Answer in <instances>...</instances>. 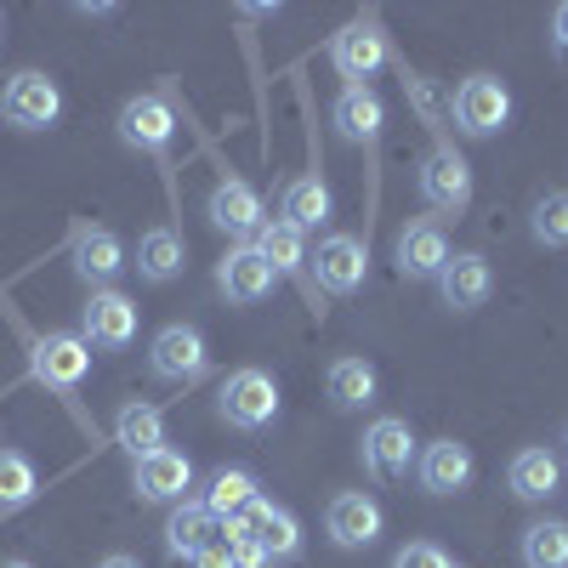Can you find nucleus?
Segmentation results:
<instances>
[{
	"label": "nucleus",
	"mask_w": 568,
	"mask_h": 568,
	"mask_svg": "<svg viewBox=\"0 0 568 568\" xmlns=\"http://www.w3.org/2000/svg\"><path fill=\"white\" fill-rule=\"evenodd\" d=\"M420 200L438 222L444 216H466L471 211V165L460 160V149L438 131V149L420 160Z\"/></svg>",
	"instance_id": "f257e3e1"
},
{
	"label": "nucleus",
	"mask_w": 568,
	"mask_h": 568,
	"mask_svg": "<svg viewBox=\"0 0 568 568\" xmlns=\"http://www.w3.org/2000/svg\"><path fill=\"white\" fill-rule=\"evenodd\" d=\"M216 409H222L227 426H240V433H262V426L278 420V382L267 369H256V364L233 369L222 382V393H216Z\"/></svg>",
	"instance_id": "f03ea898"
},
{
	"label": "nucleus",
	"mask_w": 568,
	"mask_h": 568,
	"mask_svg": "<svg viewBox=\"0 0 568 568\" xmlns=\"http://www.w3.org/2000/svg\"><path fill=\"white\" fill-rule=\"evenodd\" d=\"M63 114V91L52 74H40V69H18L7 85H0V120H7L12 131H45V125H58Z\"/></svg>",
	"instance_id": "7ed1b4c3"
},
{
	"label": "nucleus",
	"mask_w": 568,
	"mask_h": 568,
	"mask_svg": "<svg viewBox=\"0 0 568 568\" xmlns=\"http://www.w3.org/2000/svg\"><path fill=\"white\" fill-rule=\"evenodd\" d=\"M171 136H176V114L160 91H142V98H131L120 109V142L136 154H149L165 176H171Z\"/></svg>",
	"instance_id": "20e7f679"
},
{
	"label": "nucleus",
	"mask_w": 568,
	"mask_h": 568,
	"mask_svg": "<svg viewBox=\"0 0 568 568\" xmlns=\"http://www.w3.org/2000/svg\"><path fill=\"white\" fill-rule=\"evenodd\" d=\"M149 369L171 387H194L211 375V347L194 324H165L160 336L149 342Z\"/></svg>",
	"instance_id": "39448f33"
},
{
	"label": "nucleus",
	"mask_w": 568,
	"mask_h": 568,
	"mask_svg": "<svg viewBox=\"0 0 568 568\" xmlns=\"http://www.w3.org/2000/svg\"><path fill=\"white\" fill-rule=\"evenodd\" d=\"M222 535L227 540H256L262 551H267V562H284V557H296L302 551V524L284 506H273V500H251L240 517H227L222 524Z\"/></svg>",
	"instance_id": "423d86ee"
},
{
	"label": "nucleus",
	"mask_w": 568,
	"mask_h": 568,
	"mask_svg": "<svg viewBox=\"0 0 568 568\" xmlns=\"http://www.w3.org/2000/svg\"><path fill=\"white\" fill-rule=\"evenodd\" d=\"M85 369H91V347H85V336H74V329H52V336L29 342V375L40 387L74 393L85 382Z\"/></svg>",
	"instance_id": "0eeeda50"
},
{
	"label": "nucleus",
	"mask_w": 568,
	"mask_h": 568,
	"mask_svg": "<svg viewBox=\"0 0 568 568\" xmlns=\"http://www.w3.org/2000/svg\"><path fill=\"white\" fill-rule=\"evenodd\" d=\"M449 114H455V125H460L466 136H495V131H506V120H511V91H506L500 74H466V80L455 85Z\"/></svg>",
	"instance_id": "6e6552de"
},
{
	"label": "nucleus",
	"mask_w": 568,
	"mask_h": 568,
	"mask_svg": "<svg viewBox=\"0 0 568 568\" xmlns=\"http://www.w3.org/2000/svg\"><path fill=\"white\" fill-rule=\"evenodd\" d=\"M136 324H142V313H136V302L120 296V291H91V302L80 307V336H85V347H103V353L131 347V342H136Z\"/></svg>",
	"instance_id": "1a4fd4ad"
},
{
	"label": "nucleus",
	"mask_w": 568,
	"mask_h": 568,
	"mask_svg": "<svg viewBox=\"0 0 568 568\" xmlns=\"http://www.w3.org/2000/svg\"><path fill=\"white\" fill-rule=\"evenodd\" d=\"M131 489L149 506H176V500H187V489H194V460H187L182 449L142 455V460H131Z\"/></svg>",
	"instance_id": "9d476101"
},
{
	"label": "nucleus",
	"mask_w": 568,
	"mask_h": 568,
	"mask_svg": "<svg viewBox=\"0 0 568 568\" xmlns=\"http://www.w3.org/2000/svg\"><path fill=\"white\" fill-rule=\"evenodd\" d=\"M329 63H336V74L347 85H369L387 63V34L375 29V18H358L342 34H329Z\"/></svg>",
	"instance_id": "9b49d317"
},
{
	"label": "nucleus",
	"mask_w": 568,
	"mask_h": 568,
	"mask_svg": "<svg viewBox=\"0 0 568 568\" xmlns=\"http://www.w3.org/2000/svg\"><path fill=\"white\" fill-rule=\"evenodd\" d=\"M278 273L267 267V256L256 245H233L222 262H216V291L227 296V307H256L273 296Z\"/></svg>",
	"instance_id": "f8f14e48"
},
{
	"label": "nucleus",
	"mask_w": 568,
	"mask_h": 568,
	"mask_svg": "<svg viewBox=\"0 0 568 568\" xmlns=\"http://www.w3.org/2000/svg\"><path fill=\"white\" fill-rule=\"evenodd\" d=\"M409 466H415V433H409V420H398V415L369 420L364 426V471H369V478L398 484Z\"/></svg>",
	"instance_id": "ddd939ff"
},
{
	"label": "nucleus",
	"mask_w": 568,
	"mask_h": 568,
	"mask_svg": "<svg viewBox=\"0 0 568 568\" xmlns=\"http://www.w3.org/2000/svg\"><path fill=\"white\" fill-rule=\"evenodd\" d=\"M449 256H455V251H449V233H444L438 216H415V222H404L398 245H393V262H398L404 278H438Z\"/></svg>",
	"instance_id": "4468645a"
},
{
	"label": "nucleus",
	"mask_w": 568,
	"mask_h": 568,
	"mask_svg": "<svg viewBox=\"0 0 568 568\" xmlns=\"http://www.w3.org/2000/svg\"><path fill=\"white\" fill-rule=\"evenodd\" d=\"M438 296H444V307H455V313H478V307L495 296V267H489V256L455 251V256L444 262V273H438Z\"/></svg>",
	"instance_id": "2eb2a0df"
},
{
	"label": "nucleus",
	"mask_w": 568,
	"mask_h": 568,
	"mask_svg": "<svg viewBox=\"0 0 568 568\" xmlns=\"http://www.w3.org/2000/svg\"><path fill=\"white\" fill-rule=\"evenodd\" d=\"M307 262L318 267V284L329 296H353L369 278V251H364V240H353V233H329V240L318 245V256H307Z\"/></svg>",
	"instance_id": "dca6fc26"
},
{
	"label": "nucleus",
	"mask_w": 568,
	"mask_h": 568,
	"mask_svg": "<svg viewBox=\"0 0 568 568\" xmlns=\"http://www.w3.org/2000/svg\"><path fill=\"white\" fill-rule=\"evenodd\" d=\"M324 529H329V540H336L342 551H364V546L382 540L387 517H382V506H375L369 495H358V489H353V495H336V500H329Z\"/></svg>",
	"instance_id": "f3484780"
},
{
	"label": "nucleus",
	"mask_w": 568,
	"mask_h": 568,
	"mask_svg": "<svg viewBox=\"0 0 568 568\" xmlns=\"http://www.w3.org/2000/svg\"><path fill=\"white\" fill-rule=\"evenodd\" d=\"M211 222H216L222 233H233V240H256L262 222H267V205H262V194H256L251 182L222 176V182L211 187Z\"/></svg>",
	"instance_id": "a211bd4d"
},
{
	"label": "nucleus",
	"mask_w": 568,
	"mask_h": 568,
	"mask_svg": "<svg viewBox=\"0 0 568 568\" xmlns=\"http://www.w3.org/2000/svg\"><path fill=\"white\" fill-rule=\"evenodd\" d=\"M329 125H336L347 142H369L382 136V125H387V103H382V91L375 85H342L336 91V109H329Z\"/></svg>",
	"instance_id": "6ab92c4d"
},
{
	"label": "nucleus",
	"mask_w": 568,
	"mask_h": 568,
	"mask_svg": "<svg viewBox=\"0 0 568 568\" xmlns=\"http://www.w3.org/2000/svg\"><path fill=\"white\" fill-rule=\"evenodd\" d=\"M415 471H420L426 495H460L471 484V449L460 438H438L415 455Z\"/></svg>",
	"instance_id": "aec40b11"
},
{
	"label": "nucleus",
	"mask_w": 568,
	"mask_h": 568,
	"mask_svg": "<svg viewBox=\"0 0 568 568\" xmlns=\"http://www.w3.org/2000/svg\"><path fill=\"white\" fill-rule=\"evenodd\" d=\"M74 273L85 278V284H109L125 273V245H120V233H109V227H74Z\"/></svg>",
	"instance_id": "412c9836"
},
{
	"label": "nucleus",
	"mask_w": 568,
	"mask_h": 568,
	"mask_svg": "<svg viewBox=\"0 0 568 568\" xmlns=\"http://www.w3.org/2000/svg\"><path fill=\"white\" fill-rule=\"evenodd\" d=\"M506 489L517 500H529V506L551 500L562 489V455H551V449H517L511 466H506Z\"/></svg>",
	"instance_id": "4be33fe9"
},
{
	"label": "nucleus",
	"mask_w": 568,
	"mask_h": 568,
	"mask_svg": "<svg viewBox=\"0 0 568 568\" xmlns=\"http://www.w3.org/2000/svg\"><path fill=\"white\" fill-rule=\"evenodd\" d=\"M211 540H222V524L211 517V506H205V500H176L171 524H165V551L194 562Z\"/></svg>",
	"instance_id": "5701e85b"
},
{
	"label": "nucleus",
	"mask_w": 568,
	"mask_h": 568,
	"mask_svg": "<svg viewBox=\"0 0 568 568\" xmlns=\"http://www.w3.org/2000/svg\"><path fill=\"white\" fill-rule=\"evenodd\" d=\"M251 245L267 256V267H273L278 278H307V233H296L284 216H267Z\"/></svg>",
	"instance_id": "b1692460"
},
{
	"label": "nucleus",
	"mask_w": 568,
	"mask_h": 568,
	"mask_svg": "<svg viewBox=\"0 0 568 568\" xmlns=\"http://www.w3.org/2000/svg\"><path fill=\"white\" fill-rule=\"evenodd\" d=\"M114 444H120L131 460L165 449V415H160L154 404H142V398L120 404V415H114Z\"/></svg>",
	"instance_id": "393cba45"
},
{
	"label": "nucleus",
	"mask_w": 568,
	"mask_h": 568,
	"mask_svg": "<svg viewBox=\"0 0 568 568\" xmlns=\"http://www.w3.org/2000/svg\"><path fill=\"white\" fill-rule=\"evenodd\" d=\"M182 267H187V240L176 227H149L136 240V273L149 284H171Z\"/></svg>",
	"instance_id": "a878e982"
},
{
	"label": "nucleus",
	"mask_w": 568,
	"mask_h": 568,
	"mask_svg": "<svg viewBox=\"0 0 568 568\" xmlns=\"http://www.w3.org/2000/svg\"><path fill=\"white\" fill-rule=\"evenodd\" d=\"M329 404L336 409H364V404H375V364L369 358H336L329 364Z\"/></svg>",
	"instance_id": "bb28decb"
},
{
	"label": "nucleus",
	"mask_w": 568,
	"mask_h": 568,
	"mask_svg": "<svg viewBox=\"0 0 568 568\" xmlns=\"http://www.w3.org/2000/svg\"><path fill=\"white\" fill-rule=\"evenodd\" d=\"M278 216L291 222L296 233L324 227V222H329V187H324L318 176H296L291 187H284V205H278Z\"/></svg>",
	"instance_id": "cd10ccee"
},
{
	"label": "nucleus",
	"mask_w": 568,
	"mask_h": 568,
	"mask_svg": "<svg viewBox=\"0 0 568 568\" xmlns=\"http://www.w3.org/2000/svg\"><path fill=\"white\" fill-rule=\"evenodd\" d=\"M200 500L211 506V517H216V524H227V517H240V511L256 500V478H251L245 466H222L216 478H211V489H205Z\"/></svg>",
	"instance_id": "c85d7f7f"
},
{
	"label": "nucleus",
	"mask_w": 568,
	"mask_h": 568,
	"mask_svg": "<svg viewBox=\"0 0 568 568\" xmlns=\"http://www.w3.org/2000/svg\"><path fill=\"white\" fill-rule=\"evenodd\" d=\"M529 233H535V245H546V251L568 245V187H546V194L529 205Z\"/></svg>",
	"instance_id": "c756f323"
},
{
	"label": "nucleus",
	"mask_w": 568,
	"mask_h": 568,
	"mask_svg": "<svg viewBox=\"0 0 568 568\" xmlns=\"http://www.w3.org/2000/svg\"><path fill=\"white\" fill-rule=\"evenodd\" d=\"M524 568H568V524L540 517L524 529Z\"/></svg>",
	"instance_id": "7c9ffc66"
},
{
	"label": "nucleus",
	"mask_w": 568,
	"mask_h": 568,
	"mask_svg": "<svg viewBox=\"0 0 568 568\" xmlns=\"http://www.w3.org/2000/svg\"><path fill=\"white\" fill-rule=\"evenodd\" d=\"M34 495H40V471L29 466V455L0 449V517L18 511V506H29Z\"/></svg>",
	"instance_id": "2f4dec72"
},
{
	"label": "nucleus",
	"mask_w": 568,
	"mask_h": 568,
	"mask_svg": "<svg viewBox=\"0 0 568 568\" xmlns=\"http://www.w3.org/2000/svg\"><path fill=\"white\" fill-rule=\"evenodd\" d=\"M393 568H455V562H449V551L433 546V540H409V546L393 557Z\"/></svg>",
	"instance_id": "473e14b6"
},
{
	"label": "nucleus",
	"mask_w": 568,
	"mask_h": 568,
	"mask_svg": "<svg viewBox=\"0 0 568 568\" xmlns=\"http://www.w3.org/2000/svg\"><path fill=\"white\" fill-rule=\"evenodd\" d=\"M194 568H240V557H233V546H227V540H211V546L194 557Z\"/></svg>",
	"instance_id": "72a5a7b5"
},
{
	"label": "nucleus",
	"mask_w": 568,
	"mask_h": 568,
	"mask_svg": "<svg viewBox=\"0 0 568 568\" xmlns=\"http://www.w3.org/2000/svg\"><path fill=\"white\" fill-rule=\"evenodd\" d=\"M227 540V535H222ZM233 546V557H240V568H267V551L256 546V540H227Z\"/></svg>",
	"instance_id": "f704fd0d"
},
{
	"label": "nucleus",
	"mask_w": 568,
	"mask_h": 568,
	"mask_svg": "<svg viewBox=\"0 0 568 568\" xmlns=\"http://www.w3.org/2000/svg\"><path fill=\"white\" fill-rule=\"evenodd\" d=\"M551 45H557V52L568 58V0H562V7L551 12Z\"/></svg>",
	"instance_id": "c9c22d12"
},
{
	"label": "nucleus",
	"mask_w": 568,
	"mask_h": 568,
	"mask_svg": "<svg viewBox=\"0 0 568 568\" xmlns=\"http://www.w3.org/2000/svg\"><path fill=\"white\" fill-rule=\"evenodd\" d=\"M98 568H142V562H136V557H125V551H114V557H103Z\"/></svg>",
	"instance_id": "e433bc0d"
},
{
	"label": "nucleus",
	"mask_w": 568,
	"mask_h": 568,
	"mask_svg": "<svg viewBox=\"0 0 568 568\" xmlns=\"http://www.w3.org/2000/svg\"><path fill=\"white\" fill-rule=\"evenodd\" d=\"M0 568H34V562H23V557H7V562H0Z\"/></svg>",
	"instance_id": "4c0bfd02"
},
{
	"label": "nucleus",
	"mask_w": 568,
	"mask_h": 568,
	"mask_svg": "<svg viewBox=\"0 0 568 568\" xmlns=\"http://www.w3.org/2000/svg\"><path fill=\"white\" fill-rule=\"evenodd\" d=\"M562 460H568V426H562Z\"/></svg>",
	"instance_id": "58836bf2"
},
{
	"label": "nucleus",
	"mask_w": 568,
	"mask_h": 568,
	"mask_svg": "<svg viewBox=\"0 0 568 568\" xmlns=\"http://www.w3.org/2000/svg\"><path fill=\"white\" fill-rule=\"evenodd\" d=\"M0 29H7V18H0Z\"/></svg>",
	"instance_id": "ea45409f"
}]
</instances>
